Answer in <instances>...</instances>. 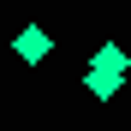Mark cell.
Wrapping results in <instances>:
<instances>
[{
	"label": "cell",
	"instance_id": "obj_2",
	"mask_svg": "<svg viewBox=\"0 0 131 131\" xmlns=\"http://www.w3.org/2000/svg\"><path fill=\"white\" fill-rule=\"evenodd\" d=\"M12 54L24 60V66H42V60L54 54V36L42 30V24H30V30H18V36H12Z\"/></svg>",
	"mask_w": 131,
	"mask_h": 131
},
{
	"label": "cell",
	"instance_id": "obj_1",
	"mask_svg": "<svg viewBox=\"0 0 131 131\" xmlns=\"http://www.w3.org/2000/svg\"><path fill=\"white\" fill-rule=\"evenodd\" d=\"M125 66H131V54L119 48V42H101L95 60L83 66V90H90L95 101H113V95H119V83H125Z\"/></svg>",
	"mask_w": 131,
	"mask_h": 131
}]
</instances>
